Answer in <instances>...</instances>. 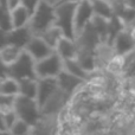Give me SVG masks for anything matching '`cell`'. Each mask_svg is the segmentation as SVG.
Listing matches in <instances>:
<instances>
[{
	"instance_id": "6da1fadb",
	"label": "cell",
	"mask_w": 135,
	"mask_h": 135,
	"mask_svg": "<svg viewBox=\"0 0 135 135\" xmlns=\"http://www.w3.org/2000/svg\"><path fill=\"white\" fill-rule=\"evenodd\" d=\"M55 19H56L55 5H51L45 0H42L38 7L36 8V11L31 14L27 25L33 35L40 36L44 31L55 25Z\"/></svg>"
},
{
	"instance_id": "7a4b0ae2",
	"label": "cell",
	"mask_w": 135,
	"mask_h": 135,
	"mask_svg": "<svg viewBox=\"0 0 135 135\" xmlns=\"http://www.w3.org/2000/svg\"><path fill=\"white\" fill-rule=\"evenodd\" d=\"M76 6L77 2L74 1H61L55 5V13H56L55 25L61 28L65 37L71 39H75L76 37L74 26Z\"/></svg>"
},
{
	"instance_id": "3957f363",
	"label": "cell",
	"mask_w": 135,
	"mask_h": 135,
	"mask_svg": "<svg viewBox=\"0 0 135 135\" xmlns=\"http://www.w3.org/2000/svg\"><path fill=\"white\" fill-rule=\"evenodd\" d=\"M13 110L18 115L19 119L26 121L31 126H36L42 117V109L38 104L37 100L23 95H17L14 98Z\"/></svg>"
},
{
	"instance_id": "277c9868",
	"label": "cell",
	"mask_w": 135,
	"mask_h": 135,
	"mask_svg": "<svg viewBox=\"0 0 135 135\" xmlns=\"http://www.w3.org/2000/svg\"><path fill=\"white\" fill-rule=\"evenodd\" d=\"M36 61L30 56V54L23 50L20 56L16 59L12 64L7 65V76L13 77L16 79L19 78H37V75L35 71Z\"/></svg>"
},
{
	"instance_id": "5b68a950",
	"label": "cell",
	"mask_w": 135,
	"mask_h": 135,
	"mask_svg": "<svg viewBox=\"0 0 135 135\" xmlns=\"http://www.w3.org/2000/svg\"><path fill=\"white\" fill-rule=\"evenodd\" d=\"M62 70H63V59L56 51L45 58L36 61L35 63V71L37 78L57 77Z\"/></svg>"
},
{
	"instance_id": "8992f818",
	"label": "cell",
	"mask_w": 135,
	"mask_h": 135,
	"mask_svg": "<svg viewBox=\"0 0 135 135\" xmlns=\"http://www.w3.org/2000/svg\"><path fill=\"white\" fill-rule=\"evenodd\" d=\"M70 95L62 90L58 86L56 91L45 101V103L40 107L42 114L44 115H59L66 107Z\"/></svg>"
},
{
	"instance_id": "52a82bcc",
	"label": "cell",
	"mask_w": 135,
	"mask_h": 135,
	"mask_svg": "<svg viewBox=\"0 0 135 135\" xmlns=\"http://www.w3.org/2000/svg\"><path fill=\"white\" fill-rule=\"evenodd\" d=\"M93 17H94V11L90 0H81V1L77 2L76 9H75V19H74L75 35L76 36L78 35L91 21Z\"/></svg>"
},
{
	"instance_id": "ba28073f",
	"label": "cell",
	"mask_w": 135,
	"mask_h": 135,
	"mask_svg": "<svg viewBox=\"0 0 135 135\" xmlns=\"http://www.w3.org/2000/svg\"><path fill=\"white\" fill-rule=\"evenodd\" d=\"M24 50L27 54H30V56L35 61H39L42 58H45L49 55H51L52 52H55L54 47L50 46L40 36H35V35L28 40V43L24 47Z\"/></svg>"
},
{
	"instance_id": "9c48e42d",
	"label": "cell",
	"mask_w": 135,
	"mask_h": 135,
	"mask_svg": "<svg viewBox=\"0 0 135 135\" xmlns=\"http://www.w3.org/2000/svg\"><path fill=\"white\" fill-rule=\"evenodd\" d=\"M112 46L114 49L115 55H117V56H123V55L128 54L129 51H132L134 49L135 40L132 37L128 28L124 27L122 31H120L119 35L115 37Z\"/></svg>"
},
{
	"instance_id": "30bf717a",
	"label": "cell",
	"mask_w": 135,
	"mask_h": 135,
	"mask_svg": "<svg viewBox=\"0 0 135 135\" xmlns=\"http://www.w3.org/2000/svg\"><path fill=\"white\" fill-rule=\"evenodd\" d=\"M58 81L57 77H44L38 78V90H37V100L39 107H42L45 103V101L58 89Z\"/></svg>"
},
{
	"instance_id": "8fae6325",
	"label": "cell",
	"mask_w": 135,
	"mask_h": 135,
	"mask_svg": "<svg viewBox=\"0 0 135 135\" xmlns=\"http://www.w3.org/2000/svg\"><path fill=\"white\" fill-rule=\"evenodd\" d=\"M32 36L33 33L31 28L28 27V25H25L21 26V27H13L8 30L7 39H8V44L17 45V46L24 49L28 43V40L32 38Z\"/></svg>"
},
{
	"instance_id": "7c38bea8",
	"label": "cell",
	"mask_w": 135,
	"mask_h": 135,
	"mask_svg": "<svg viewBox=\"0 0 135 135\" xmlns=\"http://www.w3.org/2000/svg\"><path fill=\"white\" fill-rule=\"evenodd\" d=\"M57 81H58L59 88H61L62 90H64L65 93H68L70 96L77 90V88H79V86H82L84 83H86L83 79L74 76L72 74L68 72L66 70H64V69L62 70V71L59 72V75L57 76Z\"/></svg>"
},
{
	"instance_id": "4fadbf2b",
	"label": "cell",
	"mask_w": 135,
	"mask_h": 135,
	"mask_svg": "<svg viewBox=\"0 0 135 135\" xmlns=\"http://www.w3.org/2000/svg\"><path fill=\"white\" fill-rule=\"evenodd\" d=\"M115 56L114 49L107 43H100L95 50V70L105 69L110 59Z\"/></svg>"
},
{
	"instance_id": "5bb4252c",
	"label": "cell",
	"mask_w": 135,
	"mask_h": 135,
	"mask_svg": "<svg viewBox=\"0 0 135 135\" xmlns=\"http://www.w3.org/2000/svg\"><path fill=\"white\" fill-rule=\"evenodd\" d=\"M55 51L62 57V59H71L77 57V44L75 39L68 38L65 36L59 39L57 43Z\"/></svg>"
},
{
	"instance_id": "9a60e30c",
	"label": "cell",
	"mask_w": 135,
	"mask_h": 135,
	"mask_svg": "<svg viewBox=\"0 0 135 135\" xmlns=\"http://www.w3.org/2000/svg\"><path fill=\"white\" fill-rule=\"evenodd\" d=\"M63 69L66 70V71L70 72V74H72L74 76L83 79L84 82H86V81L93 78L91 75H93L94 71H89V70H86L85 68H83L76 58L63 59Z\"/></svg>"
},
{
	"instance_id": "2e32d148",
	"label": "cell",
	"mask_w": 135,
	"mask_h": 135,
	"mask_svg": "<svg viewBox=\"0 0 135 135\" xmlns=\"http://www.w3.org/2000/svg\"><path fill=\"white\" fill-rule=\"evenodd\" d=\"M18 85H19V95L27 96V97L36 98L38 90V78H19Z\"/></svg>"
},
{
	"instance_id": "e0dca14e",
	"label": "cell",
	"mask_w": 135,
	"mask_h": 135,
	"mask_svg": "<svg viewBox=\"0 0 135 135\" xmlns=\"http://www.w3.org/2000/svg\"><path fill=\"white\" fill-rule=\"evenodd\" d=\"M31 14L27 12V9L23 6V5H19V6L14 7L11 9V24H12V28L13 27H21V26H25L28 24Z\"/></svg>"
},
{
	"instance_id": "ac0fdd59",
	"label": "cell",
	"mask_w": 135,
	"mask_h": 135,
	"mask_svg": "<svg viewBox=\"0 0 135 135\" xmlns=\"http://www.w3.org/2000/svg\"><path fill=\"white\" fill-rule=\"evenodd\" d=\"M24 49L17 46L13 44H7L0 49V59L4 62L5 64H12L23 52Z\"/></svg>"
},
{
	"instance_id": "d6986e66",
	"label": "cell",
	"mask_w": 135,
	"mask_h": 135,
	"mask_svg": "<svg viewBox=\"0 0 135 135\" xmlns=\"http://www.w3.org/2000/svg\"><path fill=\"white\" fill-rule=\"evenodd\" d=\"M90 1L95 16L102 17L105 19H110L114 16L109 0H90Z\"/></svg>"
},
{
	"instance_id": "ffe728a7",
	"label": "cell",
	"mask_w": 135,
	"mask_h": 135,
	"mask_svg": "<svg viewBox=\"0 0 135 135\" xmlns=\"http://www.w3.org/2000/svg\"><path fill=\"white\" fill-rule=\"evenodd\" d=\"M124 27H127L126 24L116 16H113L108 20V36H107V44L112 45L115 37L119 35L120 31H122Z\"/></svg>"
},
{
	"instance_id": "44dd1931",
	"label": "cell",
	"mask_w": 135,
	"mask_h": 135,
	"mask_svg": "<svg viewBox=\"0 0 135 135\" xmlns=\"http://www.w3.org/2000/svg\"><path fill=\"white\" fill-rule=\"evenodd\" d=\"M108 20L109 19L102 18L94 14L93 19H91V25L96 30L98 37L101 39V43H107V36H108Z\"/></svg>"
},
{
	"instance_id": "7402d4cb",
	"label": "cell",
	"mask_w": 135,
	"mask_h": 135,
	"mask_svg": "<svg viewBox=\"0 0 135 135\" xmlns=\"http://www.w3.org/2000/svg\"><path fill=\"white\" fill-rule=\"evenodd\" d=\"M63 36L64 35H63V32H62L61 28H59L58 26L54 25V26H51V27L47 28L46 31H44V32L40 35V37H42L43 39L50 45V46L55 49L56 45H57V43L59 42V39H61Z\"/></svg>"
},
{
	"instance_id": "603a6c76",
	"label": "cell",
	"mask_w": 135,
	"mask_h": 135,
	"mask_svg": "<svg viewBox=\"0 0 135 135\" xmlns=\"http://www.w3.org/2000/svg\"><path fill=\"white\" fill-rule=\"evenodd\" d=\"M0 94L16 96L19 94L18 81L13 77H6L0 79Z\"/></svg>"
},
{
	"instance_id": "cb8c5ba5",
	"label": "cell",
	"mask_w": 135,
	"mask_h": 135,
	"mask_svg": "<svg viewBox=\"0 0 135 135\" xmlns=\"http://www.w3.org/2000/svg\"><path fill=\"white\" fill-rule=\"evenodd\" d=\"M135 74V47L128 54L123 55V68L122 74L123 76L132 78Z\"/></svg>"
},
{
	"instance_id": "d4e9b609",
	"label": "cell",
	"mask_w": 135,
	"mask_h": 135,
	"mask_svg": "<svg viewBox=\"0 0 135 135\" xmlns=\"http://www.w3.org/2000/svg\"><path fill=\"white\" fill-rule=\"evenodd\" d=\"M31 132H32V126L18 117L16 120V122L13 123V126L9 128L8 133L14 135H24V134H30Z\"/></svg>"
},
{
	"instance_id": "484cf974",
	"label": "cell",
	"mask_w": 135,
	"mask_h": 135,
	"mask_svg": "<svg viewBox=\"0 0 135 135\" xmlns=\"http://www.w3.org/2000/svg\"><path fill=\"white\" fill-rule=\"evenodd\" d=\"M16 96L2 95V94H0V112L4 113V112H7V110L13 109V103H14Z\"/></svg>"
},
{
	"instance_id": "4316f807",
	"label": "cell",
	"mask_w": 135,
	"mask_h": 135,
	"mask_svg": "<svg viewBox=\"0 0 135 135\" xmlns=\"http://www.w3.org/2000/svg\"><path fill=\"white\" fill-rule=\"evenodd\" d=\"M2 114H4L5 126H6V128H7V133H8L9 128H11V127L13 126V123L16 122V120L18 119V115L16 114V112H14L13 109L7 110V112H4Z\"/></svg>"
},
{
	"instance_id": "83f0119b",
	"label": "cell",
	"mask_w": 135,
	"mask_h": 135,
	"mask_svg": "<svg viewBox=\"0 0 135 135\" xmlns=\"http://www.w3.org/2000/svg\"><path fill=\"white\" fill-rule=\"evenodd\" d=\"M40 1H42V0H21L20 5H23V6L27 9L28 13L32 14L33 12L36 11V8L38 7V5H39Z\"/></svg>"
},
{
	"instance_id": "f1b7e54d",
	"label": "cell",
	"mask_w": 135,
	"mask_h": 135,
	"mask_svg": "<svg viewBox=\"0 0 135 135\" xmlns=\"http://www.w3.org/2000/svg\"><path fill=\"white\" fill-rule=\"evenodd\" d=\"M7 32L8 30H4V28L0 27V49L2 46L8 44V39H7Z\"/></svg>"
},
{
	"instance_id": "f546056e",
	"label": "cell",
	"mask_w": 135,
	"mask_h": 135,
	"mask_svg": "<svg viewBox=\"0 0 135 135\" xmlns=\"http://www.w3.org/2000/svg\"><path fill=\"white\" fill-rule=\"evenodd\" d=\"M0 133H7V128L5 126V120H4V114L0 112Z\"/></svg>"
},
{
	"instance_id": "4dcf8cb0",
	"label": "cell",
	"mask_w": 135,
	"mask_h": 135,
	"mask_svg": "<svg viewBox=\"0 0 135 135\" xmlns=\"http://www.w3.org/2000/svg\"><path fill=\"white\" fill-rule=\"evenodd\" d=\"M20 1H21V0H7L9 9H12V8H14V7L19 6V5H20Z\"/></svg>"
},
{
	"instance_id": "1f68e13d",
	"label": "cell",
	"mask_w": 135,
	"mask_h": 135,
	"mask_svg": "<svg viewBox=\"0 0 135 135\" xmlns=\"http://www.w3.org/2000/svg\"><path fill=\"white\" fill-rule=\"evenodd\" d=\"M127 28L129 30V32H131L132 37H133L134 40H135V21H134V23H132L129 26H127Z\"/></svg>"
},
{
	"instance_id": "d6a6232c",
	"label": "cell",
	"mask_w": 135,
	"mask_h": 135,
	"mask_svg": "<svg viewBox=\"0 0 135 135\" xmlns=\"http://www.w3.org/2000/svg\"><path fill=\"white\" fill-rule=\"evenodd\" d=\"M124 4L128 7H131V8L135 9V0H124Z\"/></svg>"
},
{
	"instance_id": "836d02e7",
	"label": "cell",
	"mask_w": 135,
	"mask_h": 135,
	"mask_svg": "<svg viewBox=\"0 0 135 135\" xmlns=\"http://www.w3.org/2000/svg\"><path fill=\"white\" fill-rule=\"evenodd\" d=\"M46 2H49V4H51V5H56L58 1H61V0H45Z\"/></svg>"
},
{
	"instance_id": "e575fe53",
	"label": "cell",
	"mask_w": 135,
	"mask_h": 135,
	"mask_svg": "<svg viewBox=\"0 0 135 135\" xmlns=\"http://www.w3.org/2000/svg\"><path fill=\"white\" fill-rule=\"evenodd\" d=\"M61 1H74V2H78V1H81V0H61ZM61 1H58V2H61Z\"/></svg>"
},
{
	"instance_id": "d590c367",
	"label": "cell",
	"mask_w": 135,
	"mask_h": 135,
	"mask_svg": "<svg viewBox=\"0 0 135 135\" xmlns=\"http://www.w3.org/2000/svg\"><path fill=\"white\" fill-rule=\"evenodd\" d=\"M134 21H135V20H134ZM134 21H133V23H134Z\"/></svg>"
}]
</instances>
